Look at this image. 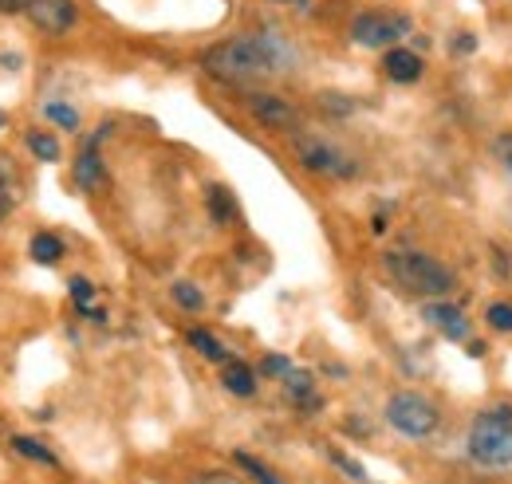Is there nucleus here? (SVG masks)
<instances>
[{
	"label": "nucleus",
	"mask_w": 512,
	"mask_h": 484,
	"mask_svg": "<svg viewBox=\"0 0 512 484\" xmlns=\"http://www.w3.org/2000/svg\"><path fill=\"white\" fill-rule=\"evenodd\" d=\"M386 422H390V429H398L402 437L426 441V437L438 433L442 414H438V406L426 394H418V390H394L386 398Z\"/></svg>",
	"instance_id": "obj_4"
},
{
	"label": "nucleus",
	"mask_w": 512,
	"mask_h": 484,
	"mask_svg": "<svg viewBox=\"0 0 512 484\" xmlns=\"http://www.w3.org/2000/svg\"><path fill=\"white\" fill-rule=\"evenodd\" d=\"M292 370V359L288 355H264L260 366H256V374H264V378H284Z\"/></svg>",
	"instance_id": "obj_26"
},
{
	"label": "nucleus",
	"mask_w": 512,
	"mask_h": 484,
	"mask_svg": "<svg viewBox=\"0 0 512 484\" xmlns=\"http://www.w3.org/2000/svg\"><path fill=\"white\" fill-rule=\"evenodd\" d=\"M422 319H426L434 331H442L446 339H453V343H465V339H469V315H465L457 303L426 300V307H422Z\"/></svg>",
	"instance_id": "obj_10"
},
{
	"label": "nucleus",
	"mask_w": 512,
	"mask_h": 484,
	"mask_svg": "<svg viewBox=\"0 0 512 484\" xmlns=\"http://www.w3.org/2000/svg\"><path fill=\"white\" fill-rule=\"evenodd\" d=\"M0 130H4V111H0Z\"/></svg>",
	"instance_id": "obj_33"
},
{
	"label": "nucleus",
	"mask_w": 512,
	"mask_h": 484,
	"mask_svg": "<svg viewBox=\"0 0 512 484\" xmlns=\"http://www.w3.org/2000/svg\"><path fill=\"white\" fill-rule=\"evenodd\" d=\"M237 465H241V469H245L256 484H280V481H276V473H272L268 465H260L253 453H237Z\"/></svg>",
	"instance_id": "obj_25"
},
{
	"label": "nucleus",
	"mask_w": 512,
	"mask_h": 484,
	"mask_svg": "<svg viewBox=\"0 0 512 484\" xmlns=\"http://www.w3.org/2000/svg\"><path fill=\"white\" fill-rule=\"evenodd\" d=\"M331 461H335V465H339V469H343V473H347L351 481H367V473H363V465H359V461H351L347 453H339V449H331Z\"/></svg>",
	"instance_id": "obj_27"
},
{
	"label": "nucleus",
	"mask_w": 512,
	"mask_h": 484,
	"mask_svg": "<svg viewBox=\"0 0 512 484\" xmlns=\"http://www.w3.org/2000/svg\"><path fill=\"white\" fill-rule=\"evenodd\" d=\"M24 146H28V154H32V158H40V162H48V166L64 158L60 138H56V134H48V130H32V134L24 138Z\"/></svg>",
	"instance_id": "obj_17"
},
{
	"label": "nucleus",
	"mask_w": 512,
	"mask_h": 484,
	"mask_svg": "<svg viewBox=\"0 0 512 484\" xmlns=\"http://www.w3.org/2000/svg\"><path fill=\"white\" fill-rule=\"evenodd\" d=\"M205 209H209L213 225H221V229L237 225V217H241L237 197H233V189H225V185H209V189H205Z\"/></svg>",
	"instance_id": "obj_13"
},
{
	"label": "nucleus",
	"mask_w": 512,
	"mask_h": 484,
	"mask_svg": "<svg viewBox=\"0 0 512 484\" xmlns=\"http://www.w3.org/2000/svg\"><path fill=\"white\" fill-rule=\"evenodd\" d=\"M320 107H323V115L343 119V115H351V111H355V99H347L343 91H320Z\"/></svg>",
	"instance_id": "obj_22"
},
{
	"label": "nucleus",
	"mask_w": 512,
	"mask_h": 484,
	"mask_svg": "<svg viewBox=\"0 0 512 484\" xmlns=\"http://www.w3.org/2000/svg\"><path fill=\"white\" fill-rule=\"evenodd\" d=\"M221 386L233 394V398H253L256 394V370L241 359H229L221 366Z\"/></svg>",
	"instance_id": "obj_14"
},
{
	"label": "nucleus",
	"mask_w": 512,
	"mask_h": 484,
	"mask_svg": "<svg viewBox=\"0 0 512 484\" xmlns=\"http://www.w3.org/2000/svg\"><path fill=\"white\" fill-rule=\"evenodd\" d=\"M383 71L390 83H418L422 79V71H426V63H422V56L414 52V48H386L383 56Z\"/></svg>",
	"instance_id": "obj_11"
},
{
	"label": "nucleus",
	"mask_w": 512,
	"mask_h": 484,
	"mask_svg": "<svg viewBox=\"0 0 512 484\" xmlns=\"http://www.w3.org/2000/svg\"><path fill=\"white\" fill-rule=\"evenodd\" d=\"M67 296L75 300V307H79V311H87V307H91V300H95V284H91L87 276H71V280H67Z\"/></svg>",
	"instance_id": "obj_23"
},
{
	"label": "nucleus",
	"mask_w": 512,
	"mask_h": 484,
	"mask_svg": "<svg viewBox=\"0 0 512 484\" xmlns=\"http://www.w3.org/2000/svg\"><path fill=\"white\" fill-rule=\"evenodd\" d=\"M12 449H16V453H24L28 461H40V465H48V469H60V457H56L48 445H40L36 437H24V433H16V437H12Z\"/></svg>",
	"instance_id": "obj_18"
},
{
	"label": "nucleus",
	"mask_w": 512,
	"mask_h": 484,
	"mask_svg": "<svg viewBox=\"0 0 512 484\" xmlns=\"http://www.w3.org/2000/svg\"><path fill=\"white\" fill-rule=\"evenodd\" d=\"M24 16L48 36H67L79 20V8L75 0H24Z\"/></svg>",
	"instance_id": "obj_7"
},
{
	"label": "nucleus",
	"mask_w": 512,
	"mask_h": 484,
	"mask_svg": "<svg viewBox=\"0 0 512 484\" xmlns=\"http://www.w3.org/2000/svg\"><path fill=\"white\" fill-rule=\"evenodd\" d=\"M107 138V126L75 154V170H71V182L79 185L83 193H99V189H107V166H103V158H99V142Z\"/></svg>",
	"instance_id": "obj_9"
},
{
	"label": "nucleus",
	"mask_w": 512,
	"mask_h": 484,
	"mask_svg": "<svg viewBox=\"0 0 512 484\" xmlns=\"http://www.w3.org/2000/svg\"><path fill=\"white\" fill-rule=\"evenodd\" d=\"M170 296H174V303H178V307H186V311H201V307H205L201 288H197V284H190V280H178V284L170 288Z\"/></svg>",
	"instance_id": "obj_21"
},
{
	"label": "nucleus",
	"mask_w": 512,
	"mask_h": 484,
	"mask_svg": "<svg viewBox=\"0 0 512 484\" xmlns=\"http://www.w3.org/2000/svg\"><path fill=\"white\" fill-rule=\"evenodd\" d=\"M276 4H304V0H276Z\"/></svg>",
	"instance_id": "obj_32"
},
{
	"label": "nucleus",
	"mask_w": 512,
	"mask_h": 484,
	"mask_svg": "<svg viewBox=\"0 0 512 484\" xmlns=\"http://www.w3.org/2000/svg\"><path fill=\"white\" fill-rule=\"evenodd\" d=\"M485 319H489V327L493 331H505V335H512V303L497 300L485 307Z\"/></svg>",
	"instance_id": "obj_24"
},
{
	"label": "nucleus",
	"mask_w": 512,
	"mask_h": 484,
	"mask_svg": "<svg viewBox=\"0 0 512 484\" xmlns=\"http://www.w3.org/2000/svg\"><path fill=\"white\" fill-rule=\"evenodd\" d=\"M465 449L469 457L481 465V469H509L512 465V406H489L481 410L473 425H469V437H465Z\"/></svg>",
	"instance_id": "obj_3"
},
{
	"label": "nucleus",
	"mask_w": 512,
	"mask_h": 484,
	"mask_svg": "<svg viewBox=\"0 0 512 484\" xmlns=\"http://www.w3.org/2000/svg\"><path fill=\"white\" fill-rule=\"evenodd\" d=\"M0 189L20 205V197H24V178H20V170H16V162H12L8 154H0Z\"/></svg>",
	"instance_id": "obj_19"
},
{
	"label": "nucleus",
	"mask_w": 512,
	"mask_h": 484,
	"mask_svg": "<svg viewBox=\"0 0 512 484\" xmlns=\"http://www.w3.org/2000/svg\"><path fill=\"white\" fill-rule=\"evenodd\" d=\"M44 119L56 122V126H64V130H71V134L83 126L79 111H75V107H67V103H44Z\"/></svg>",
	"instance_id": "obj_20"
},
{
	"label": "nucleus",
	"mask_w": 512,
	"mask_h": 484,
	"mask_svg": "<svg viewBox=\"0 0 512 484\" xmlns=\"http://www.w3.org/2000/svg\"><path fill=\"white\" fill-rule=\"evenodd\" d=\"M245 107H249V115H253L256 126H264V130H296V126H300V111H296L288 99H280V95L253 91V95L245 99Z\"/></svg>",
	"instance_id": "obj_8"
},
{
	"label": "nucleus",
	"mask_w": 512,
	"mask_h": 484,
	"mask_svg": "<svg viewBox=\"0 0 512 484\" xmlns=\"http://www.w3.org/2000/svg\"><path fill=\"white\" fill-rule=\"evenodd\" d=\"M296 48L260 28V32H245V36H233V40H221L213 48L201 52V71L213 75L217 83H229V87H256V83H268L276 75H288L296 71Z\"/></svg>",
	"instance_id": "obj_1"
},
{
	"label": "nucleus",
	"mask_w": 512,
	"mask_h": 484,
	"mask_svg": "<svg viewBox=\"0 0 512 484\" xmlns=\"http://www.w3.org/2000/svg\"><path fill=\"white\" fill-rule=\"evenodd\" d=\"M28 252H32V260L36 264H44V268H56L60 260H64L67 244L56 237V233H36L32 244H28Z\"/></svg>",
	"instance_id": "obj_16"
},
{
	"label": "nucleus",
	"mask_w": 512,
	"mask_h": 484,
	"mask_svg": "<svg viewBox=\"0 0 512 484\" xmlns=\"http://www.w3.org/2000/svg\"><path fill=\"white\" fill-rule=\"evenodd\" d=\"M12 209H16V201H12V197H8L4 189H0V225L8 221V213H12Z\"/></svg>",
	"instance_id": "obj_31"
},
{
	"label": "nucleus",
	"mask_w": 512,
	"mask_h": 484,
	"mask_svg": "<svg viewBox=\"0 0 512 484\" xmlns=\"http://www.w3.org/2000/svg\"><path fill=\"white\" fill-rule=\"evenodd\" d=\"M383 268L402 292H410L418 300H446L449 292L457 288L453 268L442 264L438 256H430V252H418V248H394V252H386Z\"/></svg>",
	"instance_id": "obj_2"
},
{
	"label": "nucleus",
	"mask_w": 512,
	"mask_h": 484,
	"mask_svg": "<svg viewBox=\"0 0 512 484\" xmlns=\"http://www.w3.org/2000/svg\"><path fill=\"white\" fill-rule=\"evenodd\" d=\"M296 158H300L304 170H312V174H320V178H331V182H351V178H359V162H355L343 146H335V142H327V138H316V134H300V138H296Z\"/></svg>",
	"instance_id": "obj_5"
},
{
	"label": "nucleus",
	"mask_w": 512,
	"mask_h": 484,
	"mask_svg": "<svg viewBox=\"0 0 512 484\" xmlns=\"http://www.w3.org/2000/svg\"><path fill=\"white\" fill-rule=\"evenodd\" d=\"M190 484H245L237 473H221V469H213V473H197Z\"/></svg>",
	"instance_id": "obj_29"
},
{
	"label": "nucleus",
	"mask_w": 512,
	"mask_h": 484,
	"mask_svg": "<svg viewBox=\"0 0 512 484\" xmlns=\"http://www.w3.org/2000/svg\"><path fill=\"white\" fill-rule=\"evenodd\" d=\"M493 158L512 174V134H497L493 138Z\"/></svg>",
	"instance_id": "obj_28"
},
{
	"label": "nucleus",
	"mask_w": 512,
	"mask_h": 484,
	"mask_svg": "<svg viewBox=\"0 0 512 484\" xmlns=\"http://www.w3.org/2000/svg\"><path fill=\"white\" fill-rule=\"evenodd\" d=\"M186 343H190L201 359H209V363H221V366L229 363V347L213 331H205V327H193L190 335H186Z\"/></svg>",
	"instance_id": "obj_15"
},
{
	"label": "nucleus",
	"mask_w": 512,
	"mask_h": 484,
	"mask_svg": "<svg viewBox=\"0 0 512 484\" xmlns=\"http://www.w3.org/2000/svg\"><path fill=\"white\" fill-rule=\"evenodd\" d=\"M24 12V0H0V16H16Z\"/></svg>",
	"instance_id": "obj_30"
},
{
	"label": "nucleus",
	"mask_w": 512,
	"mask_h": 484,
	"mask_svg": "<svg viewBox=\"0 0 512 484\" xmlns=\"http://www.w3.org/2000/svg\"><path fill=\"white\" fill-rule=\"evenodd\" d=\"M280 382H284V390H288V398H292V402H296V406H300L304 414H316V410H320V394H316V378H312L308 370H296V366H292V370H288V374H284Z\"/></svg>",
	"instance_id": "obj_12"
},
{
	"label": "nucleus",
	"mask_w": 512,
	"mask_h": 484,
	"mask_svg": "<svg viewBox=\"0 0 512 484\" xmlns=\"http://www.w3.org/2000/svg\"><path fill=\"white\" fill-rule=\"evenodd\" d=\"M410 36V16L398 8H367L351 20V40L359 48H398Z\"/></svg>",
	"instance_id": "obj_6"
}]
</instances>
